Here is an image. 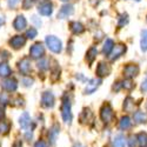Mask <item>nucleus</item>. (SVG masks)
Masks as SVG:
<instances>
[{
    "label": "nucleus",
    "mask_w": 147,
    "mask_h": 147,
    "mask_svg": "<svg viewBox=\"0 0 147 147\" xmlns=\"http://www.w3.org/2000/svg\"><path fill=\"white\" fill-rule=\"evenodd\" d=\"M33 20H34V21H35L36 24H38V25H39V26L41 25V21H38V20H36V17H35V16H33Z\"/></svg>",
    "instance_id": "37998d69"
},
{
    "label": "nucleus",
    "mask_w": 147,
    "mask_h": 147,
    "mask_svg": "<svg viewBox=\"0 0 147 147\" xmlns=\"http://www.w3.org/2000/svg\"><path fill=\"white\" fill-rule=\"evenodd\" d=\"M124 74L127 79H132L139 74V66L136 64H129L124 68Z\"/></svg>",
    "instance_id": "9d476101"
},
{
    "label": "nucleus",
    "mask_w": 147,
    "mask_h": 147,
    "mask_svg": "<svg viewBox=\"0 0 147 147\" xmlns=\"http://www.w3.org/2000/svg\"><path fill=\"white\" fill-rule=\"evenodd\" d=\"M36 36V30L34 28V27H31V28H28L27 31H26V38H28V39H34Z\"/></svg>",
    "instance_id": "2f4dec72"
},
{
    "label": "nucleus",
    "mask_w": 147,
    "mask_h": 147,
    "mask_svg": "<svg viewBox=\"0 0 147 147\" xmlns=\"http://www.w3.org/2000/svg\"><path fill=\"white\" fill-rule=\"evenodd\" d=\"M19 0H8V6L9 7H16Z\"/></svg>",
    "instance_id": "4c0bfd02"
},
{
    "label": "nucleus",
    "mask_w": 147,
    "mask_h": 147,
    "mask_svg": "<svg viewBox=\"0 0 147 147\" xmlns=\"http://www.w3.org/2000/svg\"><path fill=\"white\" fill-rule=\"evenodd\" d=\"M69 27H71V31L74 33V34H80V33H82L85 31L84 25H82V24H80V22H78V21L71 22L69 24Z\"/></svg>",
    "instance_id": "a211bd4d"
},
{
    "label": "nucleus",
    "mask_w": 147,
    "mask_h": 147,
    "mask_svg": "<svg viewBox=\"0 0 147 147\" xmlns=\"http://www.w3.org/2000/svg\"><path fill=\"white\" fill-rule=\"evenodd\" d=\"M18 68L20 71L21 74L24 76H28L31 72V61L28 58H24L18 63Z\"/></svg>",
    "instance_id": "1a4fd4ad"
},
{
    "label": "nucleus",
    "mask_w": 147,
    "mask_h": 147,
    "mask_svg": "<svg viewBox=\"0 0 147 147\" xmlns=\"http://www.w3.org/2000/svg\"><path fill=\"white\" fill-rule=\"evenodd\" d=\"M124 109L126 112H133L134 109V99L132 96H127L124 101Z\"/></svg>",
    "instance_id": "412c9836"
},
{
    "label": "nucleus",
    "mask_w": 147,
    "mask_h": 147,
    "mask_svg": "<svg viewBox=\"0 0 147 147\" xmlns=\"http://www.w3.org/2000/svg\"><path fill=\"white\" fill-rule=\"evenodd\" d=\"M45 54V48L41 42H35L30 50V55L33 59H40Z\"/></svg>",
    "instance_id": "39448f33"
},
{
    "label": "nucleus",
    "mask_w": 147,
    "mask_h": 147,
    "mask_svg": "<svg viewBox=\"0 0 147 147\" xmlns=\"http://www.w3.org/2000/svg\"><path fill=\"white\" fill-rule=\"evenodd\" d=\"M26 25H27V21H26V19H25V17H24V16H18V17L14 19V21H13V27H14L17 31L25 30Z\"/></svg>",
    "instance_id": "2eb2a0df"
},
{
    "label": "nucleus",
    "mask_w": 147,
    "mask_h": 147,
    "mask_svg": "<svg viewBox=\"0 0 147 147\" xmlns=\"http://www.w3.org/2000/svg\"><path fill=\"white\" fill-rule=\"evenodd\" d=\"M41 106L46 108H51L54 106V95L52 92H44L41 95Z\"/></svg>",
    "instance_id": "423d86ee"
},
{
    "label": "nucleus",
    "mask_w": 147,
    "mask_h": 147,
    "mask_svg": "<svg viewBox=\"0 0 147 147\" xmlns=\"http://www.w3.org/2000/svg\"><path fill=\"white\" fill-rule=\"evenodd\" d=\"M4 117H5V109L3 106H0V122H1V120L4 119Z\"/></svg>",
    "instance_id": "58836bf2"
},
{
    "label": "nucleus",
    "mask_w": 147,
    "mask_h": 147,
    "mask_svg": "<svg viewBox=\"0 0 147 147\" xmlns=\"http://www.w3.org/2000/svg\"><path fill=\"white\" fill-rule=\"evenodd\" d=\"M38 68H40V69H47V68H48V66H47V60H45V59L40 60L39 63H38Z\"/></svg>",
    "instance_id": "72a5a7b5"
},
{
    "label": "nucleus",
    "mask_w": 147,
    "mask_h": 147,
    "mask_svg": "<svg viewBox=\"0 0 147 147\" xmlns=\"http://www.w3.org/2000/svg\"><path fill=\"white\" fill-rule=\"evenodd\" d=\"M137 139L140 147H147V133H139L137 136Z\"/></svg>",
    "instance_id": "b1692460"
},
{
    "label": "nucleus",
    "mask_w": 147,
    "mask_h": 147,
    "mask_svg": "<svg viewBox=\"0 0 147 147\" xmlns=\"http://www.w3.org/2000/svg\"><path fill=\"white\" fill-rule=\"evenodd\" d=\"M136 1H140V0H136Z\"/></svg>",
    "instance_id": "49530a36"
},
{
    "label": "nucleus",
    "mask_w": 147,
    "mask_h": 147,
    "mask_svg": "<svg viewBox=\"0 0 147 147\" xmlns=\"http://www.w3.org/2000/svg\"><path fill=\"white\" fill-rule=\"evenodd\" d=\"M117 85H114V86H113V90H115V91H119L120 90V87L122 86V85H121V82H115Z\"/></svg>",
    "instance_id": "79ce46f5"
},
{
    "label": "nucleus",
    "mask_w": 147,
    "mask_h": 147,
    "mask_svg": "<svg viewBox=\"0 0 147 147\" xmlns=\"http://www.w3.org/2000/svg\"><path fill=\"white\" fill-rule=\"evenodd\" d=\"M5 22V20H4V18H0V26L3 25V24Z\"/></svg>",
    "instance_id": "c03bdc74"
},
{
    "label": "nucleus",
    "mask_w": 147,
    "mask_h": 147,
    "mask_svg": "<svg viewBox=\"0 0 147 147\" xmlns=\"http://www.w3.org/2000/svg\"><path fill=\"white\" fill-rule=\"evenodd\" d=\"M137 144H138L137 137H131V138H129V140H128V146H129V147H136Z\"/></svg>",
    "instance_id": "f704fd0d"
},
{
    "label": "nucleus",
    "mask_w": 147,
    "mask_h": 147,
    "mask_svg": "<svg viewBox=\"0 0 147 147\" xmlns=\"http://www.w3.org/2000/svg\"><path fill=\"white\" fill-rule=\"evenodd\" d=\"M1 87L7 92H14L18 88V82L14 78H7V79L3 80Z\"/></svg>",
    "instance_id": "6e6552de"
},
{
    "label": "nucleus",
    "mask_w": 147,
    "mask_h": 147,
    "mask_svg": "<svg viewBox=\"0 0 147 147\" xmlns=\"http://www.w3.org/2000/svg\"><path fill=\"white\" fill-rule=\"evenodd\" d=\"M38 11L41 16H45V17L51 16L53 12V4L50 0H42L38 6Z\"/></svg>",
    "instance_id": "20e7f679"
},
{
    "label": "nucleus",
    "mask_w": 147,
    "mask_h": 147,
    "mask_svg": "<svg viewBox=\"0 0 147 147\" xmlns=\"http://www.w3.org/2000/svg\"><path fill=\"white\" fill-rule=\"evenodd\" d=\"M126 51H127V47H126L125 45H122V44H118V45H115V46H114L113 51L111 52V54H109L108 57H109V59H111V60H115V59H118L119 57H121V55L124 54Z\"/></svg>",
    "instance_id": "9b49d317"
},
{
    "label": "nucleus",
    "mask_w": 147,
    "mask_h": 147,
    "mask_svg": "<svg viewBox=\"0 0 147 147\" xmlns=\"http://www.w3.org/2000/svg\"><path fill=\"white\" fill-rule=\"evenodd\" d=\"M34 147H46V144H45V141L39 140V141H36V142H35Z\"/></svg>",
    "instance_id": "e433bc0d"
},
{
    "label": "nucleus",
    "mask_w": 147,
    "mask_h": 147,
    "mask_svg": "<svg viewBox=\"0 0 147 147\" xmlns=\"http://www.w3.org/2000/svg\"><path fill=\"white\" fill-rule=\"evenodd\" d=\"M91 118H92L91 111H90V109H87V108H85L82 111V113H81V115H80V121L81 122H87Z\"/></svg>",
    "instance_id": "bb28decb"
},
{
    "label": "nucleus",
    "mask_w": 147,
    "mask_h": 147,
    "mask_svg": "<svg viewBox=\"0 0 147 147\" xmlns=\"http://www.w3.org/2000/svg\"><path fill=\"white\" fill-rule=\"evenodd\" d=\"M61 117H63L64 121L67 124H71L72 121V109H71V102L69 99L65 95L63 98V105H61Z\"/></svg>",
    "instance_id": "f03ea898"
},
{
    "label": "nucleus",
    "mask_w": 147,
    "mask_h": 147,
    "mask_svg": "<svg viewBox=\"0 0 147 147\" xmlns=\"http://www.w3.org/2000/svg\"><path fill=\"white\" fill-rule=\"evenodd\" d=\"M74 12V8H73L72 5H64L63 7L60 8L59 13H58V18L59 19H65V18H68V16L73 14Z\"/></svg>",
    "instance_id": "4468645a"
},
{
    "label": "nucleus",
    "mask_w": 147,
    "mask_h": 147,
    "mask_svg": "<svg viewBox=\"0 0 147 147\" xmlns=\"http://www.w3.org/2000/svg\"><path fill=\"white\" fill-rule=\"evenodd\" d=\"M114 41L112 39H106V41L104 42V47H102V53L104 54H111V52L113 51L114 48Z\"/></svg>",
    "instance_id": "f3484780"
},
{
    "label": "nucleus",
    "mask_w": 147,
    "mask_h": 147,
    "mask_svg": "<svg viewBox=\"0 0 147 147\" xmlns=\"http://www.w3.org/2000/svg\"><path fill=\"white\" fill-rule=\"evenodd\" d=\"M101 84V80L100 79H91L87 85H86V87H85V94H92L96 91V88L99 87V85Z\"/></svg>",
    "instance_id": "ddd939ff"
},
{
    "label": "nucleus",
    "mask_w": 147,
    "mask_h": 147,
    "mask_svg": "<svg viewBox=\"0 0 147 147\" xmlns=\"http://www.w3.org/2000/svg\"><path fill=\"white\" fill-rule=\"evenodd\" d=\"M119 126H120L121 129L126 131V129H128L132 126V121H131V119L128 117H122L120 119V121H119Z\"/></svg>",
    "instance_id": "4be33fe9"
},
{
    "label": "nucleus",
    "mask_w": 147,
    "mask_h": 147,
    "mask_svg": "<svg viewBox=\"0 0 147 147\" xmlns=\"http://www.w3.org/2000/svg\"><path fill=\"white\" fill-rule=\"evenodd\" d=\"M134 121L137 122V124H145L147 121V114L141 112V111H138L134 113Z\"/></svg>",
    "instance_id": "aec40b11"
},
{
    "label": "nucleus",
    "mask_w": 147,
    "mask_h": 147,
    "mask_svg": "<svg viewBox=\"0 0 147 147\" xmlns=\"http://www.w3.org/2000/svg\"><path fill=\"white\" fill-rule=\"evenodd\" d=\"M141 90L144 91V92H146L147 91V78L142 81V85H141Z\"/></svg>",
    "instance_id": "ea45409f"
},
{
    "label": "nucleus",
    "mask_w": 147,
    "mask_h": 147,
    "mask_svg": "<svg viewBox=\"0 0 147 147\" xmlns=\"http://www.w3.org/2000/svg\"><path fill=\"white\" fill-rule=\"evenodd\" d=\"M113 147H125V138L124 136H117L113 141Z\"/></svg>",
    "instance_id": "393cba45"
},
{
    "label": "nucleus",
    "mask_w": 147,
    "mask_h": 147,
    "mask_svg": "<svg viewBox=\"0 0 147 147\" xmlns=\"http://www.w3.org/2000/svg\"><path fill=\"white\" fill-rule=\"evenodd\" d=\"M146 107H147V102H146Z\"/></svg>",
    "instance_id": "de8ad7c7"
},
{
    "label": "nucleus",
    "mask_w": 147,
    "mask_h": 147,
    "mask_svg": "<svg viewBox=\"0 0 147 147\" xmlns=\"http://www.w3.org/2000/svg\"><path fill=\"white\" fill-rule=\"evenodd\" d=\"M45 42L47 45V47L50 48V51H52L53 53H60L61 50H63V44H61V40L58 39L54 35H48L46 36Z\"/></svg>",
    "instance_id": "f257e3e1"
},
{
    "label": "nucleus",
    "mask_w": 147,
    "mask_h": 147,
    "mask_svg": "<svg viewBox=\"0 0 147 147\" xmlns=\"http://www.w3.org/2000/svg\"><path fill=\"white\" fill-rule=\"evenodd\" d=\"M19 124H20L21 128L28 129V127L31 126V118H30V115H28L27 112H25V113L21 114V117L19 118Z\"/></svg>",
    "instance_id": "dca6fc26"
},
{
    "label": "nucleus",
    "mask_w": 147,
    "mask_h": 147,
    "mask_svg": "<svg viewBox=\"0 0 147 147\" xmlns=\"http://www.w3.org/2000/svg\"><path fill=\"white\" fill-rule=\"evenodd\" d=\"M121 85H122V87L124 88H126V90H132V88H134V85L132 81H131V79H126V80H124L121 82Z\"/></svg>",
    "instance_id": "7c9ffc66"
},
{
    "label": "nucleus",
    "mask_w": 147,
    "mask_h": 147,
    "mask_svg": "<svg viewBox=\"0 0 147 147\" xmlns=\"http://www.w3.org/2000/svg\"><path fill=\"white\" fill-rule=\"evenodd\" d=\"M8 131H9V124L8 122H6V121L0 122V133L6 134V133H8Z\"/></svg>",
    "instance_id": "c756f323"
},
{
    "label": "nucleus",
    "mask_w": 147,
    "mask_h": 147,
    "mask_svg": "<svg viewBox=\"0 0 147 147\" xmlns=\"http://www.w3.org/2000/svg\"><path fill=\"white\" fill-rule=\"evenodd\" d=\"M22 84L25 85V86H31L33 84V79H22Z\"/></svg>",
    "instance_id": "c9c22d12"
},
{
    "label": "nucleus",
    "mask_w": 147,
    "mask_h": 147,
    "mask_svg": "<svg viewBox=\"0 0 147 147\" xmlns=\"http://www.w3.org/2000/svg\"><path fill=\"white\" fill-rule=\"evenodd\" d=\"M113 117H114V113H113V109L111 107L109 104H105L101 109H100V118L104 122L108 124V122H111L113 120Z\"/></svg>",
    "instance_id": "7ed1b4c3"
},
{
    "label": "nucleus",
    "mask_w": 147,
    "mask_h": 147,
    "mask_svg": "<svg viewBox=\"0 0 147 147\" xmlns=\"http://www.w3.org/2000/svg\"><path fill=\"white\" fill-rule=\"evenodd\" d=\"M35 1H36V0H24V1H22V7L25 9H28V8H31L35 4Z\"/></svg>",
    "instance_id": "473e14b6"
},
{
    "label": "nucleus",
    "mask_w": 147,
    "mask_h": 147,
    "mask_svg": "<svg viewBox=\"0 0 147 147\" xmlns=\"http://www.w3.org/2000/svg\"><path fill=\"white\" fill-rule=\"evenodd\" d=\"M140 46L142 51H147V30H144L141 32V41Z\"/></svg>",
    "instance_id": "a878e982"
},
{
    "label": "nucleus",
    "mask_w": 147,
    "mask_h": 147,
    "mask_svg": "<svg viewBox=\"0 0 147 147\" xmlns=\"http://www.w3.org/2000/svg\"><path fill=\"white\" fill-rule=\"evenodd\" d=\"M128 22V16L125 13V14H121L119 17V21H118V26L119 27H122V26H125L126 24Z\"/></svg>",
    "instance_id": "cd10ccee"
},
{
    "label": "nucleus",
    "mask_w": 147,
    "mask_h": 147,
    "mask_svg": "<svg viewBox=\"0 0 147 147\" xmlns=\"http://www.w3.org/2000/svg\"><path fill=\"white\" fill-rule=\"evenodd\" d=\"M96 76L99 78H104V77H107L109 76V73H111V66H109L107 63H104V61H101V63L98 64V67H96Z\"/></svg>",
    "instance_id": "0eeeda50"
},
{
    "label": "nucleus",
    "mask_w": 147,
    "mask_h": 147,
    "mask_svg": "<svg viewBox=\"0 0 147 147\" xmlns=\"http://www.w3.org/2000/svg\"><path fill=\"white\" fill-rule=\"evenodd\" d=\"M58 133H59V129H58V127H57V126H54V127L50 131V139H51L52 144H54V142H55V139H57Z\"/></svg>",
    "instance_id": "c85d7f7f"
},
{
    "label": "nucleus",
    "mask_w": 147,
    "mask_h": 147,
    "mask_svg": "<svg viewBox=\"0 0 147 147\" xmlns=\"http://www.w3.org/2000/svg\"><path fill=\"white\" fill-rule=\"evenodd\" d=\"M12 74V69L11 67L6 64V63H1L0 64V77H3V78H8L9 76Z\"/></svg>",
    "instance_id": "6ab92c4d"
},
{
    "label": "nucleus",
    "mask_w": 147,
    "mask_h": 147,
    "mask_svg": "<svg viewBox=\"0 0 147 147\" xmlns=\"http://www.w3.org/2000/svg\"><path fill=\"white\" fill-rule=\"evenodd\" d=\"M12 147H22V142L20 141V140H17L14 144H13V146Z\"/></svg>",
    "instance_id": "a19ab883"
},
{
    "label": "nucleus",
    "mask_w": 147,
    "mask_h": 147,
    "mask_svg": "<svg viewBox=\"0 0 147 147\" xmlns=\"http://www.w3.org/2000/svg\"><path fill=\"white\" fill-rule=\"evenodd\" d=\"M96 54H98V50L95 47H91L90 50L87 51V53H86V60L88 61L90 64H92L94 61V59L96 58Z\"/></svg>",
    "instance_id": "5701e85b"
},
{
    "label": "nucleus",
    "mask_w": 147,
    "mask_h": 147,
    "mask_svg": "<svg viewBox=\"0 0 147 147\" xmlns=\"http://www.w3.org/2000/svg\"><path fill=\"white\" fill-rule=\"evenodd\" d=\"M61 1H67V0H61Z\"/></svg>",
    "instance_id": "a18cd8bd"
},
{
    "label": "nucleus",
    "mask_w": 147,
    "mask_h": 147,
    "mask_svg": "<svg viewBox=\"0 0 147 147\" xmlns=\"http://www.w3.org/2000/svg\"><path fill=\"white\" fill-rule=\"evenodd\" d=\"M26 44V38L22 35H14L13 38L9 40V45L14 48V50H19V48L24 47Z\"/></svg>",
    "instance_id": "f8f14e48"
}]
</instances>
